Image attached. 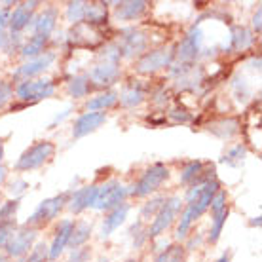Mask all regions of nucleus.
<instances>
[{"label": "nucleus", "instance_id": "1", "mask_svg": "<svg viewBox=\"0 0 262 262\" xmlns=\"http://www.w3.org/2000/svg\"><path fill=\"white\" fill-rule=\"evenodd\" d=\"M55 154V144L50 141H38L33 146H29L23 154L19 156V160L15 162V169L17 171H31L38 169L42 165L50 162Z\"/></svg>", "mask_w": 262, "mask_h": 262}, {"label": "nucleus", "instance_id": "2", "mask_svg": "<svg viewBox=\"0 0 262 262\" xmlns=\"http://www.w3.org/2000/svg\"><path fill=\"white\" fill-rule=\"evenodd\" d=\"M131 196V186H122L116 181H106L105 184L97 186V196L93 207L99 211H111L125 203V198Z\"/></svg>", "mask_w": 262, "mask_h": 262}, {"label": "nucleus", "instance_id": "3", "mask_svg": "<svg viewBox=\"0 0 262 262\" xmlns=\"http://www.w3.org/2000/svg\"><path fill=\"white\" fill-rule=\"evenodd\" d=\"M169 177V169L164 164H154L143 173V177L139 179L135 186H131V196L135 198H144L150 196L152 192H156L164 181Z\"/></svg>", "mask_w": 262, "mask_h": 262}, {"label": "nucleus", "instance_id": "4", "mask_svg": "<svg viewBox=\"0 0 262 262\" xmlns=\"http://www.w3.org/2000/svg\"><path fill=\"white\" fill-rule=\"evenodd\" d=\"M53 93H55V82L50 78L27 80V82H19V84L15 85V95H17V99L25 101L27 105L52 97Z\"/></svg>", "mask_w": 262, "mask_h": 262}, {"label": "nucleus", "instance_id": "5", "mask_svg": "<svg viewBox=\"0 0 262 262\" xmlns=\"http://www.w3.org/2000/svg\"><path fill=\"white\" fill-rule=\"evenodd\" d=\"M175 59V48L165 46V48H158V50H152V52H146L139 57L137 65H135V71L139 74H152V72H158L162 69H167L171 67Z\"/></svg>", "mask_w": 262, "mask_h": 262}, {"label": "nucleus", "instance_id": "6", "mask_svg": "<svg viewBox=\"0 0 262 262\" xmlns=\"http://www.w3.org/2000/svg\"><path fill=\"white\" fill-rule=\"evenodd\" d=\"M67 202H69V194H59V196H53V198H50V200H44V202L36 207V211H34L33 215L29 216L27 226L38 230V228H42V226L50 224L55 216L59 215Z\"/></svg>", "mask_w": 262, "mask_h": 262}, {"label": "nucleus", "instance_id": "7", "mask_svg": "<svg viewBox=\"0 0 262 262\" xmlns=\"http://www.w3.org/2000/svg\"><path fill=\"white\" fill-rule=\"evenodd\" d=\"M181 211V198L179 196H171L165 198L162 209L158 211L156 216L152 219V224L146 228V237H160L165 230L169 228L177 213Z\"/></svg>", "mask_w": 262, "mask_h": 262}, {"label": "nucleus", "instance_id": "8", "mask_svg": "<svg viewBox=\"0 0 262 262\" xmlns=\"http://www.w3.org/2000/svg\"><path fill=\"white\" fill-rule=\"evenodd\" d=\"M36 236H38V230L31 228V226H21L12 234V237L8 239L6 243V255L13 256V258H21L25 256L29 251L33 249L34 242H36Z\"/></svg>", "mask_w": 262, "mask_h": 262}, {"label": "nucleus", "instance_id": "9", "mask_svg": "<svg viewBox=\"0 0 262 262\" xmlns=\"http://www.w3.org/2000/svg\"><path fill=\"white\" fill-rule=\"evenodd\" d=\"M55 57H57L55 52H44L42 55H38V57L25 61L21 67H17V69L13 71L12 78L15 80V82H27V80H33L34 76H38L40 72L48 71V69L52 67L53 61H55Z\"/></svg>", "mask_w": 262, "mask_h": 262}, {"label": "nucleus", "instance_id": "10", "mask_svg": "<svg viewBox=\"0 0 262 262\" xmlns=\"http://www.w3.org/2000/svg\"><path fill=\"white\" fill-rule=\"evenodd\" d=\"M202 42H203V31L200 29V25H194L190 29V33L183 38V42L179 44L175 57L181 63H190L200 55L202 52Z\"/></svg>", "mask_w": 262, "mask_h": 262}, {"label": "nucleus", "instance_id": "11", "mask_svg": "<svg viewBox=\"0 0 262 262\" xmlns=\"http://www.w3.org/2000/svg\"><path fill=\"white\" fill-rule=\"evenodd\" d=\"M69 42L72 46L78 48H97L99 44H103V33L97 27H92L88 23H78L71 29Z\"/></svg>", "mask_w": 262, "mask_h": 262}, {"label": "nucleus", "instance_id": "12", "mask_svg": "<svg viewBox=\"0 0 262 262\" xmlns=\"http://www.w3.org/2000/svg\"><path fill=\"white\" fill-rule=\"evenodd\" d=\"M146 34L137 31V29H125L122 31V38H120V55L122 57H137V55H143L144 50H146Z\"/></svg>", "mask_w": 262, "mask_h": 262}, {"label": "nucleus", "instance_id": "13", "mask_svg": "<svg viewBox=\"0 0 262 262\" xmlns=\"http://www.w3.org/2000/svg\"><path fill=\"white\" fill-rule=\"evenodd\" d=\"M92 88H106V85L116 84L120 78V67L112 63H99L85 74Z\"/></svg>", "mask_w": 262, "mask_h": 262}, {"label": "nucleus", "instance_id": "14", "mask_svg": "<svg viewBox=\"0 0 262 262\" xmlns=\"http://www.w3.org/2000/svg\"><path fill=\"white\" fill-rule=\"evenodd\" d=\"M72 230H74V223L69 221V219H63V221L57 224L53 242H52V245L48 247V258H50V260H55V258L65 251V247L69 245V242H71Z\"/></svg>", "mask_w": 262, "mask_h": 262}, {"label": "nucleus", "instance_id": "15", "mask_svg": "<svg viewBox=\"0 0 262 262\" xmlns=\"http://www.w3.org/2000/svg\"><path fill=\"white\" fill-rule=\"evenodd\" d=\"M105 122H106L105 112H85V114H82V116L74 122L72 137L74 139L85 137V135H90L93 131H97Z\"/></svg>", "mask_w": 262, "mask_h": 262}, {"label": "nucleus", "instance_id": "16", "mask_svg": "<svg viewBox=\"0 0 262 262\" xmlns=\"http://www.w3.org/2000/svg\"><path fill=\"white\" fill-rule=\"evenodd\" d=\"M36 6H38V2H23V4H19L13 12H10V21H8L10 31L21 34L23 29H27V27L31 25V21H33V17H34L33 12Z\"/></svg>", "mask_w": 262, "mask_h": 262}, {"label": "nucleus", "instance_id": "17", "mask_svg": "<svg viewBox=\"0 0 262 262\" xmlns=\"http://www.w3.org/2000/svg\"><path fill=\"white\" fill-rule=\"evenodd\" d=\"M95 196H97V184H92V186H84V188H78L76 192H72L71 200H69V209L72 213H82L88 207H93L95 203Z\"/></svg>", "mask_w": 262, "mask_h": 262}, {"label": "nucleus", "instance_id": "18", "mask_svg": "<svg viewBox=\"0 0 262 262\" xmlns=\"http://www.w3.org/2000/svg\"><path fill=\"white\" fill-rule=\"evenodd\" d=\"M127 213H129V205H127V203H122V205H118V207H114V209L108 211V215L103 219V226H101V239H106L114 230H118L120 226L125 223Z\"/></svg>", "mask_w": 262, "mask_h": 262}, {"label": "nucleus", "instance_id": "19", "mask_svg": "<svg viewBox=\"0 0 262 262\" xmlns=\"http://www.w3.org/2000/svg\"><path fill=\"white\" fill-rule=\"evenodd\" d=\"M57 17H59V12H57V8H46L44 12L33 17L31 21V29H33V34H44V36H50L52 31L55 29L57 25Z\"/></svg>", "mask_w": 262, "mask_h": 262}, {"label": "nucleus", "instance_id": "20", "mask_svg": "<svg viewBox=\"0 0 262 262\" xmlns=\"http://www.w3.org/2000/svg\"><path fill=\"white\" fill-rule=\"evenodd\" d=\"M148 10V2L144 0H129V2H118L116 4V19L120 21H135L143 17Z\"/></svg>", "mask_w": 262, "mask_h": 262}, {"label": "nucleus", "instance_id": "21", "mask_svg": "<svg viewBox=\"0 0 262 262\" xmlns=\"http://www.w3.org/2000/svg\"><path fill=\"white\" fill-rule=\"evenodd\" d=\"M84 23L92 27H101L108 23V10H106V4L103 2H92L88 4L85 2V15H84Z\"/></svg>", "mask_w": 262, "mask_h": 262}, {"label": "nucleus", "instance_id": "22", "mask_svg": "<svg viewBox=\"0 0 262 262\" xmlns=\"http://www.w3.org/2000/svg\"><path fill=\"white\" fill-rule=\"evenodd\" d=\"M207 129L221 139H232L236 133H239V120L237 118H221L211 122Z\"/></svg>", "mask_w": 262, "mask_h": 262}, {"label": "nucleus", "instance_id": "23", "mask_svg": "<svg viewBox=\"0 0 262 262\" xmlns=\"http://www.w3.org/2000/svg\"><path fill=\"white\" fill-rule=\"evenodd\" d=\"M255 44V36L249 29L245 27H232V33H230V50L234 52H243Z\"/></svg>", "mask_w": 262, "mask_h": 262}, {"label": "nucleus", "instance_id": "24", "mask_svg": "<svg viewBox=\"0 0 262 262\" xmlns=\"http://www.w3.org/2000/svg\"><path fill=\"white\" fill-rule=\"evenodd\" d=\"M48 42H50V36H44V34H33V36L23 44V48L19 50L21 57H23V59H34V57L42 55Z\"/></svg>", "mask_w": 262, "mask_h": 262}, {"label": "nucleus", "instance_id": "25", "mask_svg": "<svg viewBox=\"0 0 262 262\" xmlns=\"http://www.w3.org/2000/svg\"><path fill=\"white\" fill-rule=\"evenodd\" d=\"M118 101L125 108L139 106L144 101V88L139 84H127L124 90L118 93Z\"/></svg>", "mask_w": 262, "mask_h": 262}, {"label": "nucleus", "instance_id": "26", "mask_svg": "<svg viewBox=\"0 0 262 262\" xmlns=\"http://www.w3.org/2000/svg\"><path fill=\"white\" fill-rule=\"evenodd\" d=\"M118 103V93L116 92H105V93H99L93 99H90L85 103V111L90 112H105L106 108H112V106Z\"/></svg>", "mask_w": 262, "mask_h": 262}, {"label": "nucleus", "instance_id": "27", "mask_svg": "<svg viewBox=\"0 0 262 262\" xmlns=\"http://www.w3.org/2000/svg\"><path fill=\"white\" fill-rule=\"evenodd\" d=\"M90 236H92V224L88 223V221L74 223V230H72V234H71L69 245H71L72 249H78V247H82V245L90 239Z\"/></svg>", "mask_w": 262, "mask_h": 262}, {"label": "nucleus", "instance_id": "28", "mask_svg": "<svg viewBox=\"0 0 262 262\" xmlns=\"http://www.w3.org/2000/svg\"><path fill=\"white\" fill-rule=\"evenodd\" d=\"M92 90V84H90V80L85 74H80V76H74V78L69 82L67 85V93L74 99H80V97H85L88 93Z\"/></svg>", "mask_w": 262, "mask_h": 262}, {"label": "nucleus", "instance_id": "29", "mask_svg": "<svg viewBox=\"0 0 262 262\" xmlns=\"http://www.w3.org/2000/svg\"><path fill=\"white\" fill-rule=\"evenodd\" d=\"M203 167H205V164L200 162V160L188 162V164L183 167V171H181V183H183L184 186H186V184H192L200 175H202Z\"/></svg>", "mask_w": 262, "mask_h": 262}, {"label": "nucleus", "instance_id": "30", "mask_svg": "<svg viewBox=\"0 0 262 262\" xmlns=\"http://www.w3.org/2000/svg\"><path fill=\"white\" fill-rule=\"evenodd\" d=\"M154 262H184V247L183 245H169L167 249L158 253Z\"/></svg>", "mask_w": 262, "mask_h": 262}, {"label": "nucleus", "instance_id": "31", "mask_svg": "<svg viewBox=\"0 0 262 262\" xmlns=\"http://www.w3.org/2000/svg\"><path fill=\"white\" fill-rule=\"evenodd\" d=\"M164 202H165L164 196H156V198H152L148 203H144L143 209H141V216H139V219H141V223H148L150 219H154L158 211L162 209Z\"/></svg>", "mask_w": 262, "mask_h": 262}, {"label": "nucleus", "instance_id": "32", "mask_svg": "<svg viewBox=\"0 0 262 262\" xmlns=\"http://www.w3.org/2000/svg\"><path fill=\"white\" fill-rule=\"evenodd\" d=\"M226 219H228V207H226L224 211H221V213L213 215V224H211V232H209V242L211 243L219 242V237H221V234H223Z\"/></svg>", "mask_w": 262, "mask_h": 262}, {"label": "nucleus", "instance_id": "33", "mask_svg": "<svg viewBox=\"0 0 262 262\" xmlns=\"http://www.w3.org/2000/svg\"><path fill=\"white\" fill-rule=\"evenodd\" d=\"M85 15V2H69L67 6V19L71 21L72 25L84 23Z\"/></svg>", "mask_w": 262, "mask_h": 262}, {"label": "nucleus", "instance_id": "34", "mask_svg": "<svg viewBox=\"0 0 262 262\" xmlns=\"http://www.w3.org/2000/svg\"><path fill=\"white\" fill-rule=\"evenodd\" d=\"M17 209H19V200H12V202L2 203V205H0V223L13 221Z\"/></svg>", "mask_w": 262, "mask_h": 262}, {"label": "nucleus", "instance_id": "35", "mask_svg": "<svg viewBox=\"0 0 262 262\" xmlns=\"http://www.w3.org/2000/svg\"><path fill=\"white\" fill-rule=\"evenodd\" d=\"M17 230V224H15V219L13 221H8V223H0V249L6 247L8 239L12 237V234Z\"/></svg>", "mask_w": 262, "mask_h": 262}, {"label": "nucleus", "instance_id": "36", "mask_svg": "<svg viewBox=\"0 0 262 262\" xmlns=\"http://www.w3.org/2000/svg\"><path fill=\"white\" fill-rule=\"evenodd\" d=\"M144 223H141V221H137V224H133L129 230L131 237H133V243H135V247H141L148 237H146V228H143Z\"/></svg>", "mask_w": 262, "mask_h": 262}, {"label": "nucleus", "instance_id": "37", "mask_svg": "<svg viewBox=\"0 0 262 262\" xmlns=\"http://www.w3.org/2000/svg\"><path fill=\"white\" fill-rule=\"evenodd\" d=\"M13 99V85L10 82H0V111L10 105Z\"/></svg>", "mask_w": 262, "mask_h": 262}, {"label": "nucleus", "instance_id": "38", "mask_svg": "<svg viewBox=\"0 0 262 262\" xmlns=\"http://www.w3.org/2000/svg\"><path fill=\"white\" fill-rule=\"evenodd\" d=\"M209 209H211V215H216V213H221V211L226 209V192H223V190L216 192L215 196H213V200H211Z\"/></svg>", "mask_w": 262, "mask_h": 262}, {"label": "nucleus", "instance_id": "39", "mask_svg": "<svg viewBox=\"0 0 262 262\" xmlns=\"http://www.w3.org/2000/svg\"><path fill=\"white\" fill-rule=\"evenodd\" d=\"M21 48H23V38H21L19 33H12L10 36H6V42H4V50H6L8 53L19 52Z\"/></svg>", "mask_w": 262, "mask_h": 262}, {"label": "nucleus", "instance_id": "40", "mask_svg": "<svg viewBox=\"0 0 262 262\" xmlns=\"http://www.w3.org/2000/svg\"><path fill=\"white\" fill-rule=\"evenodd\" d=\"M245 152H247V148L243 146V144H237V146H234L232 150L226 154V156L223 158V162H228V164H236V162H239L243 156H245Z\"/></svg>", "mask_w": 262, "mask_h": 262}, {"label": "nucleus", "instance_id": "41", "mask_svg": "<svg viewBox=\"0 0 262 262\" xmlns=\"http://www.w3.org/2000/svg\"><path fill=\"white\" fill-rule=\"evenodd\" d=\"M192 114L190 112H186L184 108H173L169 111V120L173 124H186V122H190Z\"/></svg>", "mask_w": 262, "mask_h": 262}, {"label": "nucleus", "instance_id": "42", "mask_svg": "<svg viewBox=\"0 0 262 262\" xmlns=\"http://www.w3.org/2000/svg\"><path fill=\"white\" fill-rule=\"evenodd\" d=\"M27 188H29V183H27V181H23V179H15V181H12V183H10V188H8V192H10L12 196L19 198L21 194H25Z\"/></svg>", "mask_w": 262, "mask_h": 262}, {"label": "nucleus", "instance_id": "43", "mask_svg": "<svg viewBox=\"0 0 262 262\" xmlns=\"http://www.w3.org/2000/svg\"><path fill=\"white\" fill-rule=\"evenodd\" d=\"M90 255H92L90 247H78V249H72L69 262H88L90 260Z\"/></svg>", "mask_w": 262, "mask_h": 262}, {"label": "nucleus", "instance_id": "44", "mask_svg": "<svg viewBox=\"0 0 262 262\" xmlns=\"http://www.w3.org/2000/svg\"><path fill=\"white\" fill-rule=\"evenodd\" d=\"M260 15H262V10L258 8L256 13L253 15V29L256 31V34H260Z\"/></svg>", "mask_w": 262, "mask_h": 262}, {"label": "nucleus", "instance_id": "45", "mask_svg": "<svg viewBox=\"0 0 262 262\" xmlns=\"http://www.w3.org/2000/svg\"><path fill=\"white\" fill-rule=\"evenodd\" d=\"M6 167H4V165L0 164V186H2V184H4V181H6Z\"/></svg>", "mask_w": 262, "mask_h": 262}, {"label": "nucleus", "instance_id": "46", "mask_svg": "<svg viewBox=\"0 0 262 262\" xmlns=\"http://www.w3.org/2000/svg\"><path fill=\"white\" fill-rule=\"evenodd\" d=\"M69 114H71V108H67V111L63 112V114H61V116H55V120H53V124H57V122H63V120H65L67 116H69Z\"/></svg>", "mask_w": 262, "mask_h": 262}, {"label": "nucleus", "instance_id": "47", "mask_svg": "<svg viewBox=\"0 0 262 262\" xmlns=\"http://www.w3.org/2000/svg\"><path fill=\"white\" fill-rule=\"evenodd\" d=\"M4 42H6V33H4V31H0V50L4 48Z\"/></svg>", "mask_w": 262, "mask_h": 262}, {"label": "nucleus", "instance_id": "48", "mask_svg": "<svg viewBox=\"0 0 262 262\" xmlns=\"http://www.w3.org/2000/svg\"><path fill=\"white\" fill-rule=\"evenodd\" d=\"M2 158H4V141L0 139V162H2Z\"/></svg>", "mask_w": 262, "mask_h": 262}, {"label": "nucleus", "instance_id": "49", "mask_svg": "<svg viewBox=\"0 0 262 262\" xmlns=\"http://www.w3.org/2000/svg\"><path fill=\"white\" fill-rule=\"evenodd\" d=\"M251 224H253V226H260V216H256L255 221H251Z\"/></svg>", "mask_w": 262, "mask_h": 262}, {"label": "nucleus", "instance_id": "50", "mask_svg": "<svg viewBox=\"0 0 262 262\" xmlns=\"http://www.w3.org/2000/svg\"><path fill=\"white\" fill-rule=\"evenodd\" d=\"M216 262H230V256H228V255H224V256H221V258H219Z\"/></svg>", "mask_w": 262, "mask_h": 262}, {"label": "nucleus", "instance_id": "51", "mask_svg": "<svg viewBox=\"0 0 262 262\" xmlns=\"http://www.w3.org/2000/svg\"><path fill=\"white\" fill-rule=\"evenodd\" d=\"M99 262H108L106 258H99Z\"/></svg>", "mask_w": 262, "mask_h": 262}, {"label": "nucleus", "instance_id": "52", "mask_svg": "<svg viewBox=\"0 0 262 262\" xmlns=\"http://www.w3.org/2000/svg\"><path fill=\"white\" fill-rule=\"evenodd\" d=\"M127 262H135V260H127Z\"/></svg>", "mask_w": 262, "mask_h": 262}, {"label": "nucleus", "instance_id": "53", "mask_svg": "<svg viewBox=\"0 0 262 262\" xmlns=\"http://www.w3.org/2000/svg\"><path fill=\"white\" fill-rule=\"evenodd\" d=\"M19 262H25V260H19Z\"/></svg>", "mask_w": 262, "mask_h": 262}, {"label": "nucleus", "instance_id": "54", "mask_svg": "<svg viewBox=\"0 0 262 262\" xmlns=\"http://www.w3.org/2000/svg\"><path fill=\"white\" fill-rule=\"evenodd\" d=\"M0 205H2V203H0Z\"/></svg>", "mask_w": 262, "mask_h": 262}]
</instances>
